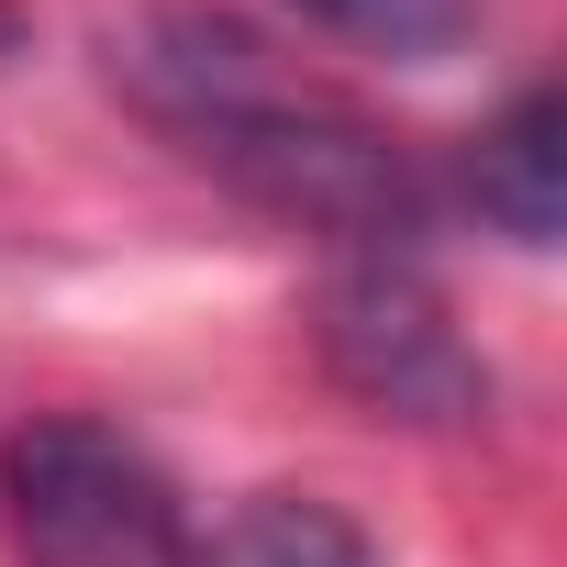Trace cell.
I'll list each match as a JSON object with an SVG mask.
<instances>
[{
  "label": "cell",
  "mask_w": 567,
  "mask_h": 567,
  "mask_svg": "<svg viewBox=\"0 0 567 567\" xmlns=\"http://www.w3.org/2000/svg\"><path fill=\"white\" fill-rule=\"evenodd\" d=\"M290 12L368 45V56H445L478 34V0H290Z\"/></svg>",
  "instance_id": "6"
},
{
  "label": "cell",
  "mask_w": 567,
  "mask_h": 567,
  "mask_svg": "<svg viewBox=\"0 0 567 567\" xmlns=\"http://www.w3.org/2000/svg\"><path fill=\"white\" fill-rule=\"evenodd\" d=\"M200 567H379V545L323 489H256L223 534H200Z\"/></svg>",
  "instance_id": "5"
},
{
  "label": "cell",
  "mask_w": 567,
  "mask_h": 567,
  "mask_svg": "<svg viewBox=\"0 0 567 567\" xmlns=\"http://www.w3.org/2000/svg\"><path fill=\"white\" fill-rule=\"evenodd\" d=\"M556 200H567V112L556 90H512L501 123H478L467 145V212L512 245H556Z\"/></svg>",
  "instance_id": "4"
},
{
  "label": "cell",
  "mask_w": 567,
  "mask_h": 567,
  "mask_svg": "<svg viewBox=\"0 0 567 567\" xmlns=\"http://www.w3.org/2000/svg\"><path fill=\"white\" fill-rule=\"evenodd\" d=\"M112 79L178 156H200L267 223L323 234L334 256H423L434 178L412 167V145L368 123L346 90L301 79L267 34L223 12H145L112 45Z\"/></svg>",
  "instance_id": "1"
},
{
  "label": "cell",
  "mask_w": 567,
  "mask_h": 567,
  "mask_svg": "<svg viewBox=\"0 0 567 567\" xmlns=\"http://www.w3.org/2000/svg\"><path fill=\"white\" fill-rule=\"evenodd\" d=\"M0 523L34 567H200L178 478L101 412H34L0 434Z\"/></svg>",
  "instance_id": "2"
},
{
  "label": "cell",
  "mask_w": 567,
  "mask_h": 567,
  "mask_svg": "<svg viewBox=\"0 0 567 567\" xmlns=\"http://www.w3.org/2000/svg\"><path fill=\"white\" fill-rule=\"evenodd\" d=\"M323 357L390 423H478L489 412V368L467 357L445 290L423 278V256H346L334 267V290H323Z\"/></svg>",
  "instance_id": "3"
}]
</instances>
